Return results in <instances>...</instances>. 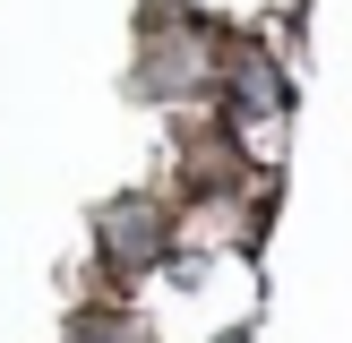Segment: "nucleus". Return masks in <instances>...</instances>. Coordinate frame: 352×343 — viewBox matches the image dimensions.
Wrapping results in <instances>:
<instances>
[{
    "label": "nucleus",
    "instance_id": "nucleus-1",
    "mask_svg": "<svg viewBox=\"0 0 352 343\" xmlns=\"http://www.w3.org/2000/svg\"><path fill=\"white\" fill-rule=\"evenodd\" d=\"M95 249L112 257V274H146L172 257V206L164 198H112L95 215Z\"/></svg>",
    "mask_w": 352,
    "mask_h": 343
},
{
    "label": "nucleus",
    "instance_id": "nucleus-2",
    "mask_svg": "<svg viewBox=\"0 0 352 343\" xmlns=\"http://www.w3.org/2000/svg\"><path fill=\"white\" fill-rule=\"evenodd\" d=\"M69 343H146V335H138L129 318H78V326H69Z\"/></svg>",
    "mask_w": 352,
    "mask_h": 343
}]
</instances>
